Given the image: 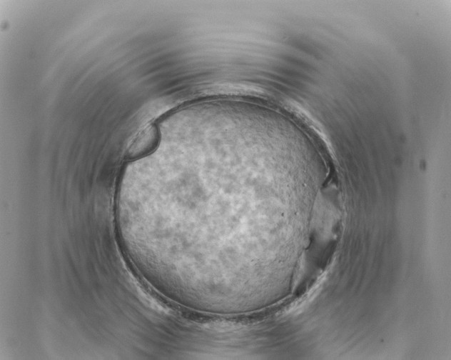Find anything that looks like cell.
Listing matches in <instances>:
<instances>
[{"label": "cell", "instance_id": "cell-1", "mask_svg": "<svg viewBox=\"0 0 451 360\" xmlns=\"http://www.w3.org/2000/svg\"><path fill=\"white\" fill-rule=\"evenodd\" d=\"M159 136L158 130L155 125L148 126L133 139L127 151V156L134 159L148 154L158 145Z\"/></svg>", "mask_w": 451, "mask_h": 360}]
</instances>
